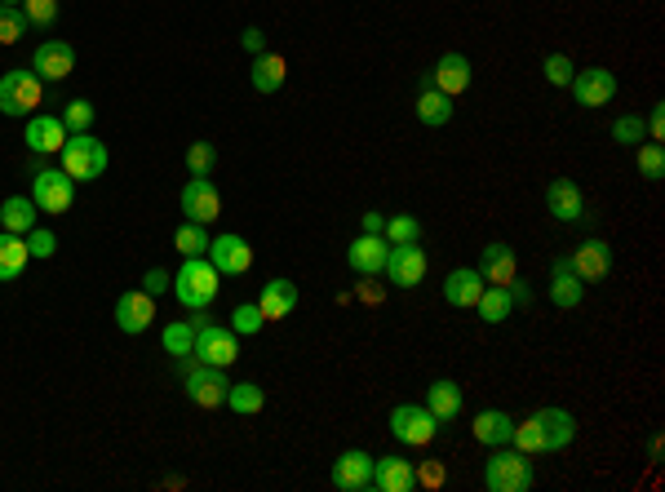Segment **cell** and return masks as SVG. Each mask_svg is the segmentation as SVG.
I'll return each instance as SVG.
<instances>
[{"label": "cell", "instance_id": "6da1fadb", "mask_svg": "<svg viewBox=\"0 0 665 492\" xmlns=\"http://www.w3.org/2000/svg\"><path fill=\"white\" fill-rule=\"evenodd\" d=\"M222 275H218V266H213L209 258H187L182 262V271L173 275V284L169 289L178 293V302L187 306V311H204V306L218 297V289H222Z\"/></svg>", "mask_w": 665, "mask_h": 492}, {"label": "cell", "instance_id": "7a4b0ae2", "mask_svg": "<svg viewBox=\"0 0 665 492\" xmlns=\"http://www.w3.org/2000/svg\"><path fill=\"white\" fill-rule=\"evenodd\" d=\"M484 488L488 492H528L532 488V461L528 453H519V448H493V457H488L484 466Z\"/></svg>", "mask_w": 665, "mask_h": 492}, {"label": "cell", "instance_id": "3957f363", "mask_svg": "<svg viewBox=\"0 0 665 492\" xmlns=\"http://www.w3.org/2000/svg\"><path fill=\"white\" fill-rule=\"evenodd\" d=\"M58 156H63V169L71 182H94L107 173V142H98L94 133H71Z\"/></svg>", "mask_w": 665, "mask_h": 492}, {"label": "cell", "instance_id": "277c9868", "mask_svg": "<svg viewBox=\"0 0 665 492\" xmlns=\"http://www.w3.org/2000/svg\"><path fill=\"white\" fill-rule=\"evenodd\" d=\"M187 373H182V386H187V399L191 404H200V408H218V404H227V368H218V364H191V355L187 360H178Z\"/></svg>", "mask_w": 665, "mask_h": 492}, {"label": "cell", "instance_id": "5b68a950", "mask_svg": "<svg viewBox=\"0 0 665 492\" xmlns=\"http://www.w3.org/2000/svg\"><path fill=\"white\" fill-rule=\"evenodd\" d=\"M391 435L399 439V444L426 448L439 435V422L431 417V408H426V404H395L391 408Z\"/></svg>", "mask_w": 665, "mask_h": 492}, {"label": "cell", "instance_id": "8992f818", "mask_svg": "<svg viewBox=\"0 0 665 492\" xmlns=\"http://www.w3.org/2000/svg\"><path fill=\"white\" fill-rule=\"evenodd\" d=\"M40 76L36 71H5L0 76V111L5 116H32L40 107Z\"/></svg>", "mask_w": 665, "mask_h": 492}, {"label": "cell", "instance_id": "52a82bcc", "mask_svg": "<svg viewBox=\"0 0 665 492\" xmlns=\"http://www.w3.org/2000/svg\"><path fill=\"white\" fill-rule=\"evenodd\" d=\"M191 360H200V364H218V368H227L240 360V337L231 333V328H218V324H196V346H191Z\"/></svg>", "mask_w": 665, "mask_h": 492}, {"label": "cell", "instance_id": "ba28073f", "mask_svg": "<svg viewBox=\"0 0 665 492\" xmlns=\"http://www.w3.org/2000/svg\"><path fill=\"white\" fill-rule=\"evenodd\" d=\"M32 200L40 213H67L71 200H76V182L67 178V169H40L32 178Z\"/></svg>", "mask_w": 665, "mask_h": 492}, {"label": "cell", "instance_id": "9c48e42d", "mask_svg": "<svg viewBox=\"0 0 665 492\" xmlns=\"http://www.w3.org/2000/svg\"><path fill=\"white\" fill-rule=\"evenodd\" d=\"M395 289H417L426 280V253L422 244H391V258H386V271Z\"/></svg>", "mask_w": 665, "mask_h": 492}, {"label": "cell", "instance_id": "30bf717a", "mask_svg": "<svg viewBox=\"0 0 665 492\" xmlns=\"http://www.w3.org/2000/svg\"><path fill=\"white\" fill-rule=\"evenodd\" d=\"M532 426H537V435H541V453H564L572 439H577V422H572V413H564V408H541V413H532Z\"/></svg>", "mask_w": 665, "mask_h": 492}, {"label": "cell", "instance_id": "8fae6325", "mask_svg": "<svg viewBox=\"0 0 665 492\" xmlns=\"http://www.w3.org/2000/svg\"><path fill=\"white\" fill-rule=\"evenodd\" d=\"M572 98H577L581 107H608V102L617 98V76H612L608 67L577 71V76H572Z\"/></svg>", "mask_w": 665, "mask_h": 492}, {"label": "cell", "instance_id": "7c38bea8", "mask_svg": "<svg viewBox=\"0 0 665 492\" xmlns=\"http://www.w3.org/2000/svg\"><path fill=\"white\" fill-rule=\"evenodd\" d=\"M204 258L218 266V275H244L253 266V249H249V240H240V235H213Z\"/></svg>", "mask_w": 665, "mask_h": 492}, {"label": "cell", "instance_id": "4fadbf2b", "mask_svg": "<svg viewBox=\"0 0 665 492\" xmlns=\"http://www.w3.org/2000/svg\"><path fill=\"white\" fill-rule=\"evenodd\" d=\"M182 213H187V222H200V227H209V222L222 213L218 187H213L209 178H191L187 187H182Z\"/></svg>", "mask_w": 665, "mask_h": 492}, {"label": "cell", "instance_id": "5bb4252c", "mask_svg": "<svg viewBox=\"0 0 665 492\" xmlns=\"http://www.w3.org/2000/svg\"><path fill=\"white\" fill-rule=\"evenodd\" d=\"M151 320H156V297L142 293V289L120 293V302H116V324H120V333L138 337V333H147V328H151Z\"/></svg>", "mask_w": 665, "mask_h": 492}, {"label": "cell", "instance_id": "9a60e30c", "mask_svg": "<svg viewBox=\"0 0 665 492\" xmlns=\"http://www.w3.org/2000/svg\"><path fill=\"white\" fill-rule=\"evenodd\" d=\"M568 266L577 271L581 284H599V280H608V271H612V249L603 240H586V244L572 249Z\"/></svg>", "mask_w": 665, "mask_h": 492}, {"label": "cell", "instance_id": "2e32d148", "mask_svg": "<svg viewBox=\"0 0 665 492\" xmlns=\"http://www.w3.org/2000/svg\"><path fill=\"white\" fill-rule=\"evenodd\" d=\"M333 488L337 492H364V488H373V457L360 453V448L342 453V457L333 461Z\"/></svg>", "mask_w": 665, "mask_h": 492}, {"label": "cell", "instance_id": "e0dca14e", "mask_svg": "<svg viewBox=\"0 0 665 492\" xmlns=\"http://www.w3.org/2000/svg\"><path fill=\"white\" fill-rule=\"evenodd\" d=\"M386 258H391V244H386V235H355V244L346 249V262H351V271L368 275V280L386 271Z\"/></svg>", "mask_w": 665, "mask_h": 492}, {"label": "cell", "instance_id": "ac0fdd59", "mask_svg": "<svg viewBox=\"0 0 665 492\" xmlns=\"http://www.w3.org/2000/svg\"><path fill=\"white\" fill-rule=\"evenodd\" d=\"M373 488L377 492H413L417 488V466L408 457H373Z\"/></svg>", "mask_w": 665, "mask_h": 492}, {"label": "cell", "instance_id": "d6986e66", "mask_svg": "<svg viewBox=\"0 0 665 492\" xmlns=\"http://www.w3.org/2000/svg\"><path fill=\"white\" fill-rule=\"evenodd\" d=\"M32 71L40 80H67L71 71H76V49H71L67 40H45L32 58Z\"/></svg>", "mask_w": 665, "mask_h": 492}, {"label": "cell", "instance_id": "ffe728a7", "mask_svg": "<svg viewBox=\"0 0 665 492\" xmlns=\"http://www.w3.org/2000/svg\"><path fill=\"white\" fill-rule=\"evenodd\" d=\"M546 209L555 213L559 222H581L586 218V196H581V187L572 178H555L546 187Z\"/></svg>", "mask_w": 665, "mask_h": 492}, {"label": "cell", "instance_id": "44dd1931", "mask_svg": "<svg viewBox=\"0 0 665 492\" xmlns=\"http://www.w3.org/2000/svg\"><path fill=\"white\" fill-rule=\"evenodd\" d=\"M475 271L484 275V284H501V289H506V284L515 280V271H519L515 249H510V244H501V240H493L484 253H479V266H475Z\"/></svg>", "mask_w": 665, "mask_h": 492}, {"label": "cell", "instance_id": "7402d4cb", "mask_svg": "<svg viewBox=\"0 0 665 492\" xmlns=\"http://www.w3.org/2000/svg\"><path fill=\"white\" fill-rule=\"evenodd\" d=\"M484 289H488L484 275H479L475 266H462V271H448V280H444V302L457 306V311H470V306L479 302V293H484Z\"/></svg>", "mask_w": 665, "mask_h": 492}, {"label": "cell", "instance_id": "603a6c76", "mask_svg": "<svg viewBox=\"0 0 665 492\" xmlns=\"http://www.w3.org/2000/svg\"><path fill=\"white\" fill-rule=\"evenodd\" d=\"M581 297H586V284L577 280L568 258H555L550 262V302H555L559 311H572V306H581Z\"/></svg>", "mask_w": 665, "mask_h": 492}, {"label": "cell", "instance_id": "cb8c5ba5", "mask_svg": "<svg viewBox=\"0 0 665 492\" xmlns=\"http://www.w3.org/2000/svg\"><path fill=\"white\" fill-rule=\"evenodd\" d=\"M258 311L262 320H284V315L298 311V284L293 280H266L258 293Z\"/></svg>", "mask_w": 665, "mask_h": 492}, {"label": "cell", "instance_id": "d4e9b609", "mask_svg": "<svg viewBox=\"0 0 665 492\" xmlns=\"http://www.w3.org/2000/svg\"><path fill=\"white\" fill-rule=\"evenodd\" d=\"M431 85L439 89V94H448V98L466 94V89H470V58L466 54H444L435 63V71H431Z\"/></svg>", "mask_w": 665, "mask_h": 492}, {"label": "cell", "instance_id": "484cf974", "mask_svg": "<svg viewBox=\"0 0 665 492\" xmlns=\"http://www.w3.org/2000/svg\"><path fill=\"white\" fill-rule=\"evenodd\" d=\"M63 142H67L63 116H32L27 120V147H32L36 156H54V151H63Z\"/></svg>", "mask_w": 665, "mask_h": 492}, {"label": "cell", "instance_id": "4316f807", "mask_svg": "<svg viewBox=\"0 0 665 492\" xmlns=\"http://www.w3.org/2000/svg\"><path fill=\"white\" fill-rule=\"evenodd\" d=\"M426 408H431L435 422H457L462 417V386L439 377V382L426 386Z\"/></svg>", "mask_w": 665, "mask_h": 492}, {"label": "cell", "instance_id": "83f0119b", "mask_svg": "<svg viewBox=\"0 0 665 492\" xmlns=\"http://www.w3.org/2000/svg\"><path fill=\"white\" fill-rule=\"evenodd\" d=\"M417 120H422L426 129H439L453 120V98L439 94L431 80H422V94H417Z\"/></svg>", "mask_w": 665, "mask_h": 492}, {"label": "cell", "instance_id": "f1b7e54d", "mask_svg": "<svg viewBox=\"0 0 665 492\" xmlns=\"http://www.w3.org/2000/svg\"><path fill=\"white\" fill-rule=\"evenodd\" d=\"M470 430H475L479 444L501 448V444H510V435H515V422H510V413H501V408H484Z\"/></svg>", "mask_w": 665, "mask_h": 492}, {"label": "cell", "instance_id": "f546056e", "mask_svg": "<svg viewBox=\"0 0 665 492\" xmlns=\"http://www.w3.org/2000/svg\"><path fill=\"white\" fill-rule=\"evenodd\" d=\"M27 262H32V253H27V240L14 231H0V284L18 280V275L27 271Z\"/></svg>", "mask_w": 665, "mask_h": 492}, {"label": "cell", "instance_id": "4dcf8cb0", "mask_svg": "<svg viewBox=\"0 0 665 492\" xmlns=\"http://www.w3.org/2000/svg\"><path fill=\"white\" fill-rule=\"evenodd\" d=\"M284 76H289V63H284L280 54H258L249 67V80L258 94H275V89L284 85Z\"/></svg>", "mask_w": 665, "mask_h": 492}, {"label": "cell", "instance_id": "1f68e13d", "mask_svg": "<svg viewBox=\"0 0 665 492\" xmlns=\"http://www.w3.org/2000/svg\"><path fill=\"white\" fill-rule=\"evenodd\" d=\"M36 227V200L27 196H9L0 204V231H14V235H27Z\"/></svg>", "mask_w": 665, "mask_h": 492}, {"label": "cell", "instance_id": "d6a6232c", "mask_svg": "<svg viewBox=\"0 0 665 492\" xmlns=\"http://www.w3.org/2000/svg\"><path fill=\"white\" fill-rule=\"evenodd\" d=\"M475 311H479V320H484V324H501V320H510V311H515V302H510V293L501 289V284H488V289L479 293Z\"/></svg>", "mask_w": 665, "mask_h": 492}, {"label": "cell", "instance_id": "836d02e7", "mask_svg": "<svg viewBox=\"0 0 665 492\" xmlns=\"http://www.w3.org/2000/svg\"><path fill=\"white\" fill-rule=\"evenodd\" d=\"M262 404H266V391L258 382H240V386H227V408L231 413H240V417H253V413H262Z\"/></svg>", "mask_w": 665, "mask_h": 492}, {"label": "cell", "instance_id": "e575fe53", "mask_svg": "<svg viewBox=\"0 0 665 492\" xmlns=\"http://www.w3.org/2000/svg\"><path fill=\"white\" fill-rule=\"evenodd\" d=\"M173 249H178L182 258H204V253H209V231H204L200 222H182V227L173 231Z\"/></svg>", "mask_w": 665, "mask_h": 492}, {"label": "cell", "instance_id": "d590c367", "mask_svg": "<svg viewBox=\"0 0 665 492\" xmlns=\"http://www.w3.org/2000/svg\"><path fill=\"white\" fill-rule=\"evenodd\" d=\"M160 342H165V351L173 360H187L191 346H196V328H191V320H173L165 333H160Z\"/></svg>", "mask_w": 665, "mask_h": 492}, {"label": "cell", "instance_id": "8d00e7d4", "mask_svg": "<svg viewBox=\"0 0 665 492\" xmlns=\"http://www.w3.org/2000/svg\"><path fill=\"white\" fill-rule=\"evenodd\" d=\"M386 244H422V222L413 218V213H395V218H386Z\"/></svg>", "mask_w": 665, "mask_h": 492}, {"label": "cell", "instance_id": "74e56055", "mask_svg": "<svg viewBox=\"0 0 665 492\" xmlns=\"http://www.w3.org/2000/svg\"><path fill=\"white\" fill-rule=\"evenodd\" d=\"M262 311H258V302H240L231 311V333L235 337H253V333H262Z\"/></svg>", "mask_w": 665, "mask_h": 492}, {"label": "cell", "instance_id": "f35d334b", "mask_svg": "<svg viewBox=\"0 0 665 492\" xmlns=\"http://www.w3.org/2000/svg\"><path fill=\"white\" fill-rule=\"evenodd\" d=\"M27 36V18L18 5H0V45H18Z\"/></svg>", "mask_w": 665, "mask_h": 492}, {"label": "cell", "instance_id": "ab89813d", "mask_svg": "<svg viewBox=\"0 0 665 492\" xmlns=\"http://www.w3.org/2000/svg\"><path fill=\"white\" fill-rule=\"evenodd\" d=\"M213 164H218V151H213V142H191V147H187V169H191V178H209Z\"/></svg>", "mask_w": 665, "mask_h": 492}, {"label": "cell", "instance_id": "60d3db41", "mask_svg": "<svg viewBox=\"0 0 665 492\" xmlns=\"http://www.w3.org/2000/svg\"><path fill=\"white\" fill-rule=\"evenodd\" d=\"M23 18L27 27H54L58 23V0H23Z\"/></svg>", "mask_w": 665, "mask_h": 492}, {"label": "cell", "instance_id": "b9f144b4", "mask_svg": "<svg viewBox=\"0 0 665 492\" xmlns=\"http://www.w3.org/2000/svg\"><path fill=\"white\" fill-rule=\"evenodd\" d=\"M639 173L648 182L665 178V147H661V142H643V147H639Z\"/></svg>", "mask_w": 665, "mask_h": 492}, {"label": "cell", "instance_id": "7bdbcfd3", "mask_svg": "<svg viewBox=\"0 0 665 492\" xmlns=\"http://www.w3.org/2000/svg\"><path fill=\"white\" fill-rule=\"evenodd\" d=\"M94 102H85V98H76V102H67V111H63V125L71 133H89V125H94Z\"/></svg>", "mask_w": 665, "mask_h": 492}, {"label": "cell", "instance_id": "ee69618b", "mask_svg": "<svg viewBox=\"0 0 665 492\" xmlns=\"http://www.w3.org/2000/svg\"><path fill=\"white\" fill-rule=\"evenodd\" d=\"M23 240H27V253H32V258H40V262L54 258V253H58V235H54V231H45V227H32V231L23 235Z\"/></svg>", "mask_w": 665, "mask_h": 492}, {"label": "cell", "instance_id": "f6af8a7d", "mask_svg": "<svg viewBox=\"0 0 665 492\" xmlns=\"http://www.w3.org/2000/svg\"><path fill=\"white\" fill-rule=\"evenodd\" d=\"M541 71H546V80H550V85H559V89L572 85V76H577V67H572L568 54H550L546 63H541Z\"/></svg>", "mask_w": 665, "mask_h": 492}, {"label": "cell", "instance_id": "bcb514c9", "mask_svg": "<svg viewBox=\"0 0 665 492\" xmlns=\"http://www.w3.org/2000/svg\"><path fill=\"white\" fill-rule=\"evenodd\" d=\"M639 138H643V120H639V116H617V120H612V142H621V147H634Z\"/></svg>", "mask_w": 665, "mask_h": 492}, {"label": "cell", "instance_id": "7dc6e473", "mask_svg": "<svg viewBox=\"0 0 665 492\" xmlns=\"http://www.w3.org/2000/svg\"><path fill=\"white\" fill-rule=\"evenodd\" d=\"M444 479H448L444 461H426V466L417 470V484H422V488H444Z\"/></svg>", "mask_w": 665, "mask_h": 492}, {"label": "cell", "instance_id": "c3c4849f", "mask_svg": "<svg viewBox=\"0 0 665 492\" xmlns=\"http://www.w3.org/2000/svg\"><path fill=\"white\" fill-rule=\"evenodd\" d=\"M169 271H160V266H151V271H147V280H142V293H151V297H160V293H165L169 289Z\"/></svg>", "mask_w": 665, "mask_h": 492}, {"label": "cell", "instance_id": "681fc988", "mask_svg": "<svg viewBox=\"0 0 665 492\" xmlns=\"http://www.w3.org/2000/svg\"><path fill=\"white\" fill-rule=\"evenodd\" d=\"M240 49L258 58V54H266V36L258 32V27H244V32H240Z\"/></svg>", "mask_w": 665, "mask_h": 492}, {"label": "cell", "instance_id": "f907efd6", "mask_svg": "<svg viewBox=\"0 0 665 492\" xmlns=\"http://www.w3.org/2000/svg\"><path fill=\"white\" fill-rule=\"evenodd\" d=\"M643 133H652V142L665 138V107H661V102L652 107V116H648V125H643Z\"/></svg>", "mask_w": 665, "mask_h": 492}, {"label": "cell", "instance_id": "816d5d0a", "mask_svg": "<svg viewBox=\"0 0 665 492\" xmlns=\"http://www.w3.org/2000/svg\"><path fill=\"white\" fill-rule=\"evenodd\" d=\"M506 293H510V302H515V306H532V289H528L524 280H519V275L506 284Z\"/></svg>", "mask_w": 665, "mask_h": 492}, {"label": "cell", "instance_id": "f5cc1de1", "mask_svg": "<svg viewBox=\"0 0 665 492\" xmlns=\"http://www.w3.org/2000/svg\"><path fill=\"white\" fill-rule=\"evenodd\" d=\"M360 227H364V235H382L386 218H382V213H364V222H360Z\"/></svg>", "mask_w": 665, "mask_h": 492}, {"label": "cell", "instance_id": "db71d44e", "mask_svg": "<svg viewBox=\"0 0 665 492\" xmlns=\"http://www.w3.org/2000/svg\"><path fill=\"white\" fill-rule=\"evenodd\" d=\"M648 457H652V461H661V435H652V444H648Z\"/></svg>", "mask_w": 665, "mask_h": 492}, {"label": "cell", "instance_id": "11a10c76", "mask_svg": "<svg viewBox=\"0 0 665 492\" xmlns=\"http://www.w3.org/2000/svg\"><path fill=\"white\" fill-rule=\"evenodd\" d=\"M0 5H23V0H0Z\"/></svg>", "mask_w": 665, "mask_h": 492}]
</instances>
